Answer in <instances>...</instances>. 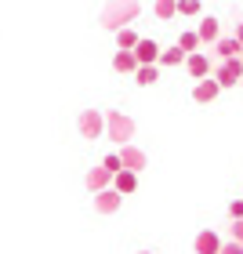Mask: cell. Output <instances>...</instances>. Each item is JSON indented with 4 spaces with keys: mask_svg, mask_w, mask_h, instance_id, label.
Wrapping results in <instances>:
<instances>
[{
    "mask_svg": "<svg viewBox=\"0 0 243 254\" xmlns=\"http://www.w3.org/2000/svg\"><path fill=\"white\" fill-rule=\"evenodd\" d=\"M134 18H138V0H109L106 11H102V29L117 33L120 26H127Z\"/></svg>",
    "mask_w": 243,
    "mask_h": 254,
    "instance_id": "1",
    "label": "cell"
},
{
    "mask_svg": "<svg viewBox=\"0 0 243 254\" xmlns=\"http://www.w3.org/2000/svg\"><path fill=\"white\" fill-rule=\"evenodd\" d=\"M106 131L117 145H127L134 138V120L123 117V113H106Z\"/></svg>",
    "mask_w": 243,
    "mask_h": 254,
    "instance_id": "2",
    "label": "cell"
},
{
    "mask_svg": "<svg viewBox=\"0 0 243 254\" xmlns=\"http://www.w3.org/2000/svg\"><path fill=\"white\" fill-rule=\"evenodd\" d=\"M76 127H80V134H84L87 142H95V138L106 134V117H102L98 109H84L76 117Z\"/></svg>",
    "mask_w": 243,
    "mask_h": 254,
    "instance_id": "3",
    "label": "cell"
},
{
    "mask_svg": "<svg viewBox=\"0 0 243 254\" xmlns=\"http://www.w3.org/2000/svg\"><path fill=\"white\" fill-rule=\"evenodd\" d=\"M214 80H218V87H236L240 80H243V59H240V55H233V59H222Z\"/></svg>",
    "mask_w": 243,
    "mask_h": 254,
    "instance_id": "4",
    "label": "cell"
},
{
    "mask_svg": "<svg viewBox=\"0 0 243 254\" xmlns=\"http://www.w3.org/2000/svg\"><path fill=\"white\" fill-rule=\"evenodd\" d=\"M117 153H120V164H123L127 171H145V167H149L145 149H138V145H131V142H127V145H120Z\"/></svg>",
    "mask_w": 243,
    "mask_h": 254,
    "instance_id": "5",
    "label": "cell"
},
{
    "mask_svg": "<svg viewBox=\"0 0 243 254\" xmlns=\"http://www.w3.org/2000/svg\"><path fill=\"white\" fill-rule=\"evenodd\" d=\"M120 203H123V196L113 189V186H106V189L95 192V211H98V214H117Z\"/></svg>",
    "mask_w": 243,
    "mask_h": 254,
    "instance_id": "6",
    "label": "cell"
},
{
    "mask_svg": "<svg viewBox=\"0 0 243 254\" xmlns=\"http://www.w3.org/2000/svg\"><path fill=\"white\" fill-rule=\"evenodd\" d=\"M185 69H189V76L203 80V76H211V59H207L203 51H189L185 55Z\"/></svg>",
    "mask_w": 243,
    "mask_h": 254,
    "instance_id": "7",
    "label": "cell"
},
{
    "mask_svg": "<svg viewBox=\"0 0 243 254\" xmlns=\"http://www.w3.org/2000/svg\"><path fill=\"white\" fill-rule=\"evenodd\" d=\"M218 91H222V87H218V80H200V84H196L192 87V102H196V106H211V102L218 98Z\"/></svg>",
    "mask_w": 243,
    "mask_h": 254,
    "instance_id": "8",
    "label": "cell"
},
{
    "mask_svg": "<svg viewBox=\"0 0 243 254\" xmlns=\"http://www.w3.org/2000/svg\"><path fill=\"white\" fill-rule=\"evenodd\" d=\"M134 59H138V65H149V62H156V55H160V44L156 40H149V37H138V44H134Z\"/></svg>",
    "mask_w": 243,
    "mask_h": 254,
    "instance_id": "9",
    "label": "cell"
},
{
    "mask_svg": "<svg viewBox=\"0 0 243 254\" xmlns=\"http://www.w3.org/2000/svg\"><path fill=\"white\" fill-rule=\"evenodd\" d=\"M113 189H117L120 196H131V192L138 189V171H127V167H120L117 175H113Z\"/></svg>",
    "mask_w": 243,
    "mask_h": 254,
    "instance_id": "10",
    "label": "cell"
},
{
    "mask_svg": "<svg viewBox=\"0 0 243 254\" xmlns=\"http://www.w3.org/2000/svg\"><path fill=\"white\" fill-rule=\"evenodd\" d=\"M218 247H222V240H218V233H211V229H203V233L192 240L196 254H218Z\"/></svg>",
    "mask_w": 243,
    "mask_h": 254,
    "instance_id": "11",
    "label": "cell"
},
{
    "mask_svg": "<svg viewBox=\"0 0 243 254\" xmlns=\"http://www.w3.org/2000/svg\"><path fill=\"white\" fill-rule=\"evenodd\" d=\"M84 182H87V189H91V192H98V189L113 186V171H106V167L98 164V167H91V171H87V178H84Z\"/></svg>",
    "mask_w": 243,
    "mask_h": 254,
    "instance_id": "12",
    "label": "cell"
},
{
    "mask_svg": "<svg viewBox=\"0 0 243 254\" xmlns=\"http://www.w3.org/2000/svg\"><path fill=\"white\" fill-rule=\"evenodd\" d=\"M196 37H200V44H214L218 37H222V22L207 15V18L200 22V29H196Z\"/></svg>",
    "mask_w": 243,
    "mask_h": 254,
    "instance_id": "13",
    "label": "cell"
},
{
    "mask_svg": "<svg viewBox=\"0 0 243 254\" xmlns=\"http://www.w3.org/2000/svg\"><path fill=\"white\" fill-rule=\"evenodd\" d=\"M113 69H117V73H127V76H131L134 73V69H138V59H134V51H117V55H113Z\"/></svg>",
    "mask_w": 243,
    "mask_h": 254,
    "instance_id": "14",
    "label": "cell"
},
{
    "mask_svg": "<svg viewBox=\"0 0 243 254\" xmlns=\"http://www.w3.org/2000/svg\"><path fill=\"white\" fill-rule=\"evenodd\" d=\"M185 55H189V51H182L178 44H175V48H167V51H160V55H156V65H167V69L185 65Z\"/></svg>",
    "mask_w": 243,
    "mask_h": 254,
    "instance_id": "15",
    "label": "cell"
},
{
    "mask_svg": "<svg viewBox=\"0 0 243 254\" xmlns=\"http://www.w3.org/2000/svg\"><path fill=\"white\" fill-rule=\"evenodd\" d=\"M240 48H243V44L236 37H218L214 40V55H218V59H233V55H240Z\"/></svg>",
    "mask_w": 243,
    "mask_h": 254,
    "instance_id": "16",
    "label": "cell"
},
{
    "mask_svg": "<svg viewBox=\"0 0 243 254\" xmlns=\"http://www.w3.org/2000/svg\"><path fill=\"white\" fill-rule=\"evenodd\" d=\"M131 76H134V84L149 87V84H156V80H160V65H156V62H149V65H138Z\"/></svg>",
    "mask_w": 243,
    "mask_h": 254,
    "instance_id": "17",
    "label": "cell"
},
{
    "mask_svg": "<svg viewBox=\"0 0 243 254\" xmlns=\"http://www.w3.org/2000/svg\"><path fill=\"white\" fill-rule=\"evenodd\" d=\"M134 44H138V33H134L131 26H120V29H117V48H123V51H131Z\"/></svg>",
    "mask_w": 243,
    "mask_h": 254,
    "instance_id": "18",
    "label": "cell"
},
{
    "mask_svg": "<svg viewBox=\"0 0 243 254\" xmlns=\"http://www.w3.org/2000/svg\"><path fill=\"white\" fill-rule=\"evenodd\" d=\"M153 15L160 22H171L175 18V0H153Z\"/></svg>",
    "mask_w": 243,
    "mask_h": 254,
    "instance_id": "19",
    "label": "cell"
},
{
    "mask_svg": "<svg viewBox=\"0 0 243 254\" xmlns=\"http://www.w3.org/2000/svg\"><path fill=\"white\" fill-rule=\"evenodd\" d=\"M178 48L182 51H200L203 44H200V37H196V29H185V33H178Z\"/></svg>",
    "mask_w": 243,
    "mask_h": 254,
    "instance_id": "20",
    "label": "cell"
},
{
    "mask_svg": "<svg viewBox=\"0 0 243 254\" xmlns=\"http://www.w3.org/2000/svg\"><path fill=\"white\" fill-rule=\"evenodd\" d=\"M175 15L196 18V15H200V0H175Z\"/></svg>",
    "mask_w": 243,
    "mask_h": 254,
    "instance_id": "21",
    "label": "cell"
},
{
    "mask_svg": "<svg viewBox=\"0 0 243 254\" xmlns=\"http://www.w3.org/2000/svg\"><path fill=\"white\" fill-rule=\"evenodd\" d=\"M102 167H106V171H113V175H117V171L123 167V164H120V153H109L106 160H102Z\"/></svg>",
    "mask_w": 243,
    "mask_h": 254,
    "instance_id": "22",
    "label": "cell"
},
{
    "mask_svg": "<svg viewBox=\"0 0 243 254\" xmlns=\"http://www.w3.org/2000/svg\"><path fill=\"white\" fill-rule=\"evenodd\" d=\"M218 254H243V244H240V240H229V244L218 247Z\"/></svg>",
    "mask_w": 243,
    "mask_h": 254,
    "instance_id": "23",
    "label": "cell"
},
{
    "mask_svg": "<svg viewBox=\"0 0 243 254\" xmlns=\"http://www.w3.org/2000/svg\"><path fill=\"white\" fill-rule=\"evenodd\" d=\"M229 214H233V218H243V196H240V200H233V203H229Z\"/></svg>",
    "mask_w": 243,
    "mask_h": 254,
    "instance_id": "24",
    "label": "cell"
},
{
    "mask_svg": "<svg viewBox=\"0 0 243 254\" xmlns=\"http://www.w3.org/2000/svg\"><path fill=\"white\" fill-rule=\"evenodd\" d=\"M233 240L243 244V218H233Z\"/></svg>",
    "mask_w": 243,
    "mask_h": 254,
    "instance_id": "25",
    "label": "cell"
},
{
    "mask_svg": "<svg viewBox=\"0 0 243 254\" xmlns=\"http://www.w3.org/2000/svg\"><path fill=\"white\" fill-rule=\"evenodd\" d=\"M233 37H236V40L243 44V22H240V26H236V33H233Z\"/></svg>",
    "mask_w": 243,
    "mask_h": 254,
    "instance_id": "26",
    "label": "cell"
},
{
    "mask_svg": "<svg viewBox=\"0 0 243 254\" xmlns=\"http://www.w3.org/2000/svg\"><path fill=\"white\" fill-rule=\"evenodd\" d=\"M138 254H153V251H138Z\"/></svg>",
    "mask_w": 243,
    "mask_h": 254,
    "instance_id": "27",
    "label": "cell"
},
{
    "mask_svg": "<svg viewBox=\"0 0 243 254\" xmlns=\"http://www.w3.org/2000/svg\"><path fill=\"white\" fill-rule=\"evenodd\" d=\"M240 59H243V48H240Z\"/></svg>",
    "mask_w": 243,
    "mask_h": 254,
    "instance_id": "28",
    "label": "cell"
}]
</instances>
